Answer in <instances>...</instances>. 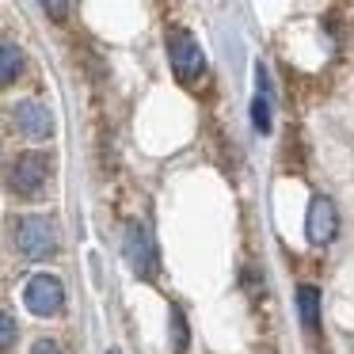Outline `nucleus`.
<instances>
[{
  "label": "nucleus",
  "instance_id": "obj_10",
  "mask_svg": "<svg viewBox=\"0 0 354 354\" xmlns=\"http://www.w3.org/2000/svg\"><path fill=\"white\" fill-rule=\"evenodd\" d=\"M252 122H255V130H259V133L270 130V107H267L263 95H255V103H252Z\"/></svg>",
  "mask_w": 354,
  "mask_h": 354
},
{
  "label": "nucleus",
  "instance_id": "obj_13",
  "mask_svg": "<svg viewBox=\"0 0 354 354\" xmlns=\"http://www.w3.org/2000/svg\"><path fill=\"white\" fill-rule=\"evenodd\" d=\"M31 354H62V346H57L54 339H39V343L31 346Z\"/></svg>",
  "mask_w": 354,
  "mask_h": 354
},
{
  "label": "nucleus",
  "instance_id": "obj_2",
  "mask_svg": "<svg viewBox=\"0 0 354 354\" xmlns=\"http://www.w3.org/2000/svg\"><path fill=\"white\" fill-rule=\"evenodd\" d=\"M16 248L27 255V259H50L57 252V232L46 217L31 214V217H19L16 225Z\"/></svg>",
  "mask_w": 354,
  "mask_h": 354
},
{
  "label": "nucleus",
  "instance_id": "obj_12",
  "mask_svg": "<svg viewBox=\"0 0 354 354\" xmlns=\"http://www.w3.org/2000/svg\"><path fill=\"white\" fill-rule=\"evenodd\" d=\"M171 324H176V346L187 351V324H183V313H179V308H171Z\"/></svg>",
  "mask_w": 354,
  "mask_h": 354
},
{
  "label": "nucleus",
  "instance_id": "obj_15",
  "mask_svg": "<svg viewBox=\"0 0 354 354\" xmlns=\"http://www.w3.org/2000/svg\"><path fill=\"white\" fill-rule=\"evenodd\" d=\"M111 354H115V351H111Z\"/></svg>",
  "mask_w": 354,
  "mask_h": 354
},
{
  "label": "nucleus",
  "instance_id": "obj_5",
  "mask_svg": "<svg viewBox=\"0 0 354 354\" xmlns=\"http://www.w3.org/2000/svg\"><path fill=\"white\" fill-rule=\"evenodd\" d=\"M126 259H130L133 274H141V278L156 274V244L145 225H130V232H126Z\"/></svg>",
  "mask_w": 354,
  "mask_h": 354
},
{
  "label": "nucleus",
  "instance_id": "obj_7",
  "mask_svg": "<svg viewBox=\"0 0 354 354\" xmlns=\"http://www.w3.org/2000/svg\"><path fill=\"white\" fill-rule=\"evenodd\" d=\"M16 126H19V133H24V138L46 141L50 133H54V115H50L42 103L27 100V103H19V107H16Z\"/></svg>",
  "mask_w": 354,
  "mask_h": 354
},
{
  "label": "nucleus",
  "instance_id": "obj_8",
  "mask_svg": "<svg viewBox=\"0 0 354 354\" xmlns=\"http://www.w3.org/2000/svg\"><path fill=\"white\" fill-rule=\"evenodd\" d=\"M297 313L308 331L320 328V293H316V286H301L297 290Z\"/></svg>",
  "mask_w": 354,
  "mask_h": 354
},
{
  "label": "nucleus",
  "instance_id": "obj_9",
  "mask_svg": "<svg viewBox=\"0 0 354 354\" xmlns=\"http://www.w3.org/2000/svg\"><path fill=\"white\" fill-rule=\"evenodd\" d=\"M19 73H24V50L0 42V84H16Z\"/></svg>",
  "mask_w": 354,
  "mask_h": 354
},
{
  "label": "nucleus",
  "instance_id": "obj_3",
  "mask_svg": "<svg viewBox=\"0 0 354 354\" xmlns=\"http://www.w3.org/2000/svg\"><path fill=\"white\" fill-rule=\"evenodd\" d=\"M24 301L35 316H54L65 305V286L57 274H35L24 290Z\"/></svg>",
  "mask_w": 354,
  "mask_h": 354
},
{
  "label": "nucleus",
  "instance_id": "obj_4",
  "mask_svg": "<svg viewBox=\"0 0 354 354\" xmlns=\"http://www.w3.org/2000/svg\"><path fill=\"white\" fill-rule=\"evenodd\" d=\"M12 187L19 194H35L42 183L50 179V156L46 153H19L12 160Z\"/></svg>",
  "mask_w": 354,
  "mask_h": 354
},
{
  "label": "nucleus",
  "instance_id": "obj_14",
  "mask_svg": "<svg viewBox=\"0 0 354 354\" xmlns=\"http://www.w3.org/2000/svg\"><path fill=\"white\" fill-rule=\"evenodd\" d=\"M46 12H50V16H65L69 8H65V4H46Z\"/></svg>",
  "mask_w": 354,
  "mask_h": 354
},
{
  "label": "nucleus",
  "instance_id": "obj_6",
  "mask_svg": "<svg viewBox=\"0 0 354 354\" xmlns=\"http://www.w3.org/2000/svg\"><path fill=\"white\" fill-rule=\"evenodd\" d=\"M339 229V214L335 206H331V198H324V194H316L313 202H308V217H305V232L313 244H328L331 236H335Z\"/></svg>",
  "mask_w": 354,
  "mask_h": 354
},
{
  "label": "nucleus",
  "instance_id": "obj_1",
  "mask_svg": "<svg viewBox=\"0 0 354 354\" xmlns=\"http://www.w3.org/2000/svg\"><path fill=\"white\" fill-rule=\"evenodd\" d=\"M168 62H171V69H176V77L183 80V84H194V80L206 73V54H202L198 39H194L187 27H176V31L168 35Z\"/></svg>",
  "mask_w": 354,
  "mask_h": 354
},
{
  "label": "nucleus",
  "instance_id": "obj_11",
  "mask_svg": "<svg viewBox=\"0 0 354 354\" xmlns=\"http://www.w3.org/2000/svg\"><path fill=\"white\" fill-rule=\"evenodd\" d=\"M12 343H16V320L8 313H0V354L12 351Z\"/></svg>",
  "mask_w": 354,
  "mask_h": 354
}]
</instances>
